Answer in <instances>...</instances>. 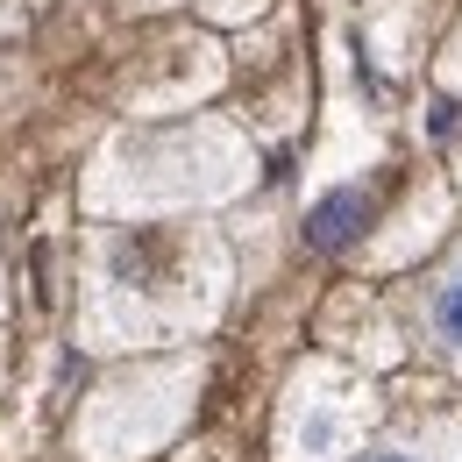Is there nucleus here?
<instances>
[{
    "mask_svg": "<svg viewBox=\"0 0 462 462\" xmlns=\"http://www.w3.org/2000/svg\"><path fill=\"white\" fill-rule=\"evenodd\" d=\"M0 306H7V271H0Z\"/></svg>",
    "mask_w": 462,
    "mask_h": 462,
    "instance_id": "13",
    "label": "nucleus"
},
{
    "mask_svg": "<svg viewBox=\"0 0 462 462\" xmlns=\"http://www.w3.org/2000/svg\"><path fill=\"white\" fill-rule=\"evenodd\" d=\"M356 462H462V405H434L384 427Z\"/></svg>",
    "mask_w": 462,
    "mask_h": 462,
    "instance_id": "7",
    "label": "nucleus"
},
{
    "mask_svg": "<svg viewBox=\"0 0 462 462\" xmlns=\"http://www.w3.org/2000/svg\"><path fill=\"white\" fill-rule=\"evenodd\" d=\"M256 185V150L242 128L214 115H185L171 128H121L86 171L93 221H185Z\"/></svg>",
    "mask_w": 462,
    "mask_h": 462,
    "instance_id": "2",
    "label": "nucleus"
},
{
    "mask_svg": "<svg viewBox=\"0 0 462 462\" xmlns=\"http://www.w3.org/2000/svg\"><path fill=\"white\" fill-rule=\"evenodd\" d=\"M384 434V392L342 356H299L278 384L271 462H356Z\"/></svg>",
    "mask_w": 462,
    "mask_h": 462,
    "instance_id": "4",
    "label": "nucleus"
},
{
    "mask_svg": "<svg viewBox=\"0 0 462 462\" xmlns=\"http://www.w3.org/2000/svg\"><path fill=\"white\" fill-rule=\"evenodd\" d=\"M207 7H214V14H249L256 0H207Z\"/></svg>",
    "mask_w": 462,
    "mask_h": 462,
    "instance_id": "10",
    "label": "nucleus"
},
{
    "mask_svg": "<svg viewBox=\"0 0 462 462\" xmlns=\"http://www.w3.org/2000/svg\"><path fill=\"white\" fill-rule=\"evenodd\" d=\"M356 228H370V192L363 185H335L306 207V242L313 249H348Z\"/></svg>",
    "mask_w": 462,
    "mask_h": 462,
    "instance_id": "8",
    "label": "nucleus"
},
{
    "mask_svg": "<svg viewBox=\"0 0 462 462\" xmlns=\"http://www.w3.org/2000/svg\"><path fill=\"white\" fill-rule=\"evenodd\" d=\"M456 192H462V143H456Z\"/></svg>",
    "mask_w": 462,
    "mask_h": 462,
    "instance_id": "11",
    "label": "nucleus"
},
{
    "mask_svg": "<svg viewBox=\"0 0 462 462\" xmlns=\"http://www.w3.org/2000/svg\"><path fill=\"white\" fill-rule=\"evenodd\" d=\"M441 86H448V93H462V29L448 36V51H441Z\"/></svg>",
    "mask_w": 462,
    "mask_h": 462,
    "instance_id": "9",
    "label": "nucleus"
},
{
    "mask_svg": "<svg viewBox=\"0 0 462 462\" xmlns=\"http://www.w3.org/2000/svg\"><path fill=\"white\" fill-rule=\"evenodd\" d=\"M412 328H420V348H427L448 377H462V242L448 249V263L420 285V299H412Z\"/></svg>",
    "mask_w": 462,
    "mask_h": 462,
    "instance_id": "5",
    "label": "nucleus"
},
{
    "mask_svg": "<svg viewBox=\"0 0 462 462\" xmlns=\"http://www.w3.org/2000/svg\"><path fill=\"white\" fill-rule=\"evenodd\" d=\"M135 7H171V0H135Z\"/></svg>",
    "mask_w": 462,
    "mask_h": 462,
    "instance_id": "12",
    "label": "nucleus"
},
{
    "mask_svg": "<svg viewBox=\"0 0 462 462\" xmlns=\"http://www.w3.org/2000/svg\"><path fill=\"white\" fill-rule=\"evenodd\" d=\"M448 228V185H427V192H412L399 214H392V235H370L363 242V263L370 271H405L412 256H427L434 242Z\"/></svg>",
    "mask_w": 462,
    "mask_h": 462,
    "instance_id": "6",
    "label": "nucleus"
},
{
    "mask_svg": "<svg viewBox=\"0 0 462 462\" xmlns=\"http://www.w3.org/2000/svg\"><path fill=\"white\" fill-rule=\"evenodd\" d=\"M207 392V356L199 348H157L115 363L71 412V456L79 462H150L164 456Z\"/></svg>",
    "mask_w": 462,
    "mask_h": 462,
    "instance_id": "3",
    "label": "nucleus"
},
{
    "mask_svg": "<svg viewBox=\"0 0 462 462\" xmlns=\"http://www.w3.org/2000/svg\"><path fill=\"white\" fill-rule=\"evenodd\" d=\"M235 299V249L207 221H100L79 256V348L157 356L221 328Z\"/></svg>",
    "mask_w": 462,
    "mask_h": 462,
    "instance_id": "1",
    "label": "nucleus"
}]
</instances>
